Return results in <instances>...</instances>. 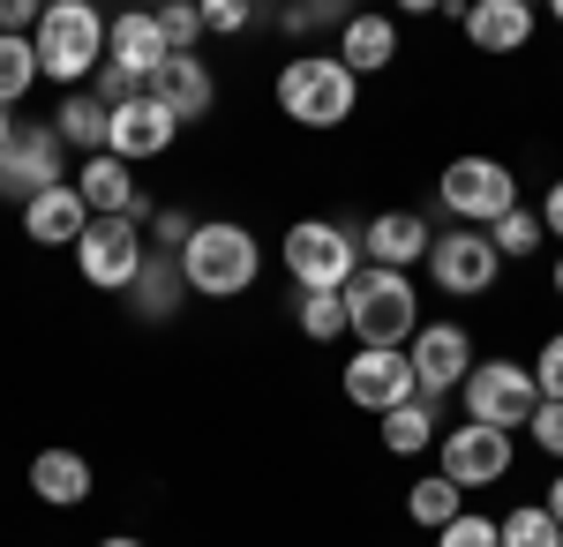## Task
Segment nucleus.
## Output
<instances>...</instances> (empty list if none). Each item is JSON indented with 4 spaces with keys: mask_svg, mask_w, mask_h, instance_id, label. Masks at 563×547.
I'll list each match as a JSON object with an SVG mask.
<instances>
[{
    "mask_svg": "<svg viewBox=\"0 0 563 547\" xmlns=\"http://www.w3.org/2000/svg\"><path fill=\"white\" fill-rule=\"evenodd\" d=\"M346 331L376 353H406L413 331H421V293L406 270H384V263H361L346 286Z\"/></svg>",
    "mask_w": 563,
    "mask_h": 547,
    "instance_id": "f257e3e1",
    "label": "nucleus"
},
{
    "mask_svg": "<svg viewBox=\"0 0 563 547\" xmlns=\"http://www.w3.org/2000/svg\"><path fill=\"white\" fill-rule=\"evenodd\" d=\"M106 31H113V15H98L90 0H53L38 23V76L60 90H84L98 68H106Z\"/></svg>",
    "mask_w": 563,
    "mask_h": 547,
    "instance_id": "f03ea898",
    "label": "nucleus"
},
{
    "mask_svg": "<svg viewBox=\"0 0 563 547\" xmlns=\"http://www.w3.org/2000/svg\"><path fill=\"white\" fill-rule=\"evenodd\" d=\"M278 113L294 127H346L353 105H361V76H346L339 53H294L278 68Z\"/></svg>",
    "mask_w": 563,
    "mask_h": 547,
    "instance_id": "7ed1b4c3",
    "label": "nucleus"
},
{
    "mask_svg": "<svg viewBox=\"0 0 563 547\" xmlns=\"http://www.w3.org/2000/svg\"><path fill=\"white\" fill-rule=\"evenodd\" d=\"M256 270H263L256 233L233 225V217H203L196 241L180 248V278H188V293H203V300H241L256 286Z\"/></svg>",
    "mask_w": 563,
    "mask_h": 547,
    "instance_id": "20e7f679",
    "label": "nucleus"
},
{
    "mask_svg": "<svg viewBox=\"0 0 563 547\" xmlns=\"http://www.w3.org/2000/svg\"><path fill=\"white\" fill-rule=\"evenodd\" d=\"M278 255H286V278L301 293H346L353 270H361V233L339 217H294Z\"/></svg>",
    "mask_w": 563,
    "mask_h": 547,
    "instance_id": "39448f33",
    "label": "nucleus"
},
{
    "mask_svg": "<svg viewBox=\"0 0 563 547\" xmlns=\"http://www.w3.org/2000/svg\"><path fill=\"white\" fill-rule=\"evenodd\" d=\"M466 421L481 427H526L533 413H541V382H533V368H519V360H474V376H466Z\"/></svg>",
    "mask_w": 563,
    "mask_h": 547,
    "instance_id": "423d86ee",
    "label": "nucleus"
},
{
    "mask_svg": "<svg viewBox=\"0 0 563 547\" xmlns=\"http://www.w3.org/2000/svg\"><path fill=\"white\" fill-rule=\"evenodd\" d=\"M435 196H443L451 217H466V225H481V233H488L504 211H519V180H511L504 158H451L443 180H435Z\"/></svg>",
    "mask_w": 563,
    "mask_h": 547,
    "instance_id": "0eeeda50",
    "label": "nucleus"
},
{
    "mask_svg": "<svg viewBox=\"0 0 563 547\" xmlns=\"http://www.w3.org/2000/svg\"><path fill=\"white\" fill-rule=\"evenodd\" d=\"M143 263H151V248H143L135 217H90V233L76 241V270L98 293H129L135 278H143Z\"/></svg>",
    "mask_w": 563,
    "mask_h": 547,
    "instance_id": "6e6552de",
    "label": "nucleus"
},
{
    "mask_svg": "<svg viewBox=\"0 0 563 547\" xmlns=\"http://www.w3.org/2000/svg\"><path fill=\"white\" fill-rule=\"evenodd\" d=\"M496 270H504V255L496 241L481 233V225H451V233H435L429 241V286L451 300H481L496 286Z\"/></svg>",
    "mask_w": 563,
    "mask_h": 547,
    "instance_id": "1a4fd4ad",
    "label": "nucleus"
},
{
    "mask_svg": "<svg viewBox=\"0 0 563 547\" xmlns=\"http://www.w3.org/2000/svg\"><path fill=\"white\" fill-rule=\"evenodd\" d=\"M406 360H413L421 398L443 405L451 390H466V376H474V331H466V323H421L413 345H406Z\"/></svg>",
    "mask_w": 563,
    "mask_h": 547,
    "instance_id": "9d476101",
    "label": "nucleus"
},
{
    "mask_svg": "<svg viewBox=\"0 0 563 547\" xmlns=\"http://www.w3.org/2000/svg\"><path fill=\"white\" fill-rule=\"evenodd\" d=\"M68 180V143L45 127H15V143L0 150V196H15V203H31L45 188H60Z\"/></svg>",
    "mask_w": 563,
    "mask_h": 547,
    "instance_id": "9b49d317",
    "label": "nucleus"
},
{
    "mask_svg": "<svg viewBox=\"0 0 563 547\" xmlns=\"http://www.w3.org/2000/svg\"><path fill=\"white\" fill-rule=\"evenodd\" d=\"M339 382H346L353 405H361V413H376V421L421 398V382H413V360H406V353H376V345H361V353L346 360V376H339Z\"/></svg>",
    "mask_w": 563,
    "mask_h": 547,
    "instance_id": "f8f14e48",
    "label": "nucleus"
},
{
    "mask_svg": "<svg viewBox=\"0 0 563 547\" xmlns=\"http://www.w3.org/2000/svg\"><path fill=\"white\" fill-rule=\"evenodd\" d=\"M504 472H511V435H504V427L459 421L443 435V480H451V488H496Z\"/></svg>",
    "mask_w": 563,
    "mask_h": 547,
    "instance_id": "ddd939ff",
    "label": "nucleus"
},
{
    "mask_svg": "<svg viewBox=\"0 0 563 547\" xmlns=\"http://www.w3.org/2000/svg\"><path fill=\"white\" fill-rule=\"evenodd\" d=\"M180 121L143 90V98H129V105H113V127H106V158H121V166H143V158H166L174 150Z\"/></svg>",
    "mask_w": 563,
    "mask_h": 547,
    "instance_id": "4468645a",
    "label": "nucleus"
},
{
    "mask_svg": "<svg viewBox=\"0 0 563 547\" xmlns=\"http://www.w3.org/2000/svg\"><path fill=\"white\" fill-rule=\"evenodd\" d=\"M106 60L129 68L135 83H151V76L174 60V45H166V31H158L151 8H129V15H113V31H106Z\"/></svg>",
    "mask_w": 563,
    "mask_h": 547,
    "instance_id": "2eb2a0df",
    "label": "nucleus"
},
{
    "mask_svg": "<svg viewBox=\"0 0 563 547\" xmlns=\"http://www.w3.org/2000/svg\"><path fill=\"white\" fill-rule=\"evenodd\" d=\"M76 196L90 203V217H151V196L135 188V166H121V158H84V172H76Z\"/></svg>",
    "mask_w": 563,
    "mask_h": 547,
    "instance_id": "dca6fc26",
    "label": "nucleus"
},
{
    "mask_svg": "<svg viewBox=\"0 0 563 547\" xmlns=\"http://www.w3.org/2000/svg\"><path fill=\"white\" fill-rule=\"evenodd\" d=\"M23 233L38 241V248H76L90 233V203L76 196V180H60V188H45L23 203Z\"/></svg>",
    "mask_w": 563,
    "mask_h": 547,
    "instance_id": "f3484780",
    "label": "nucleus"
},
{
    "mask_svg": "<svg viewBox=\"0 0 563 547\" xmlns=\"http://www.w3.org/2000/svg\"><path fill=\"white\" fill-rule=\"evenodd\" d=\"M151 98H158V105H166V113L188 127V121H203V113H211L218 76L203 68V53H174V60H166V68L151 76Z\"/></svg>",
    "mask_w": 563,
    "mask_h": 547,
    "instance_id": "a211bd4d",
    "label": "nucleus"
},
{
    "mask_svg": "<svg viewBox=\"0 0 563 547\" xmlns=\"http://www.w3.org/2000/svg\"><path fill=\"white\" fill-rule=\"evenodd\" d=\"M429 217H413V211H384V217H368L361 225V255L368 263H384V270H413V263H429Z\"/></svg>",
    "mask_w": 563,
    "mask_h": 547,
    "instance_id": "6ab92c4d",
    "label": "nucleus"
},
{
    "mask_svg": "<svg viewBox=\"0 0 563 547\" xmlns=\"http://www.w3.org/2000/svg\"><path fill=\"white\" fill-rule=\"evenodd\" d=\"M331 53L346 60V76H384L390 60H398V23H390V15H376V8H353Z\"/></svg>",
    "mask_w": 563,
    "mask_h": 547,
    "instance_id": "aec40b11",
    "label": "nucleus"
},
{
    "mask_svg": "<svg viewBox=\"0 0 563 547\" xmlns=\"http://www.w3.org/2000/svg\"><path fill=\"white\" fill-rule=\"evenodd\" d=\"M90 488H98V472H90L84 450H38V458H31V495H38L45 510H84Z\"/></svg>",
    "mask_w": 563,
    "mask_h": 547,
    "instance_id": "412c9836",
    "label": "nucleus"
},
{
    "mask_svg": "<svg viewBox=\"0 0 563 547\" xmlns=\"http://www.w3.org/2000/svg\"><path fill=\"white\" fill-rule=\"evenodd\" d=\"M459 23H466V45L474 53H519L533 38V8L526 0H474Z\"/></svg>",
    "mask_w": 563,
    "mask_h": 547,
    "instance_id": "4be33fe9",
    "label": "nucleus"
},
{
    "mask_svg": "<svg viewBox=\"0 0 563 547\" xmlns=\"http://www.w3.org/2000/svg\"><path fill=\"white\" fill-rule=\"evenodd\" d=\"M180 300H188V278H180V255H158L151 248V263H143V278L129 286V308L143 315V323H166Z\"/></svg>",
    "mask_w": 563,
    "mask_h": 547,
    "instance_id": "5701e85b",
    "label": "nucleus"
},
{
    "mask_svg": "<svg viewBox=\"0 0 563 547\" xmlns=\"http://www.w3.org/2000/svg\"><path fill=\"white\" fill-rule=\"evenodd\" d=\"M106 127H113V113H106L90 90H68V98L53 105V135H60L68 150H84V158H98V150H106Z\"/></svg>",
    "mask_w": 563,
    "mask_h": 547,
    "instance_id": "b1692460",
    "label": "nucleus"
},
{
    "mask_svg": "<svg viewBox=\"0 0 563 547\" xmlns=\"http://www.w3.org/2000/svg\"><path fill=\"white\" fill-rule=\"evenodd\" d=\"M406 517H413V525H429V533H443L451 517H466V488H451L443 472H429V480H413V488H406Z\"/></svg>",
    "mask_w": 563,
    "mask_h": 547,
    "instance_id": "393cba45",
    "label": "nucleus"
},
{
    "mask_svg": "<svg viewBox=\"0 0 563 547\" xmlns=\"http://www.w3.org/2000/svg\"><path fill=\"white\" fill-rule=\"evenodd\" d=\"M429 443H435V405H429V398H413V405L384 413V450H390V458H421Z\"/></svg>",
    "mask_w": 563,
    "mask_h": 547,
    "instance_id": "a878e982",
    "label": "nucleus"
},
{
    "mask_svg": "<svg viewBox=\"0 0 563 547\" xmlns=\"http://www.w3.org/2000/svg\"><path fill=\"white\" fill-rule=\"evenodd\" d=\"M45 76H38V45L31 38H0V105L15 113V98H31Z\"/></svg>",
    "mask_w": 563,
    "mask_h": 547,
    "instance_id": "bb28decb",
    "label": "nucleus"
},
{
    "mask_svg": "<svg viewBox=\"0 0 563 547\" xmlns=\"http://www.w3.org/2000/svg\"><path fill=\"white\" fill-rule=\"evenodd\" d=\"M294 323H301V337H316V345L353 337L346 331V293H294Z\"/></svg>",
    "mask_w": 563,
    "mask_h": 547,
    "instance_id": "cd10ccee",
    "label": "nucleus"
},
{
    "mask_svg": "<svg viewBox=\"0 0 563 547\" xmlns=\"http://www.w3.org/2000/svg\"><path fill=\"white\" fill-rule=\"evenodd\" d=\"M488 241H496V255L504 263H519V255H541V241H549V225H541V211H504L496 225H488Z\"/></svg>",
    "mask_w": 563,
    "mask_h": 547,
    "instance_id": "c85d7f7f",
    "label": "nucleus"
},
{
    "mask_svg": "<svg viewBox=\"0 0 563 547\" xmlns=\"http://www.w3.org/2000/svg\"><path fill=\"white\" fill-rule=\"evenodd\" d=\"M504 547H563V525L541 503H526V510L504 517Z\"/></svg>",
    "mask_w": 563,
    "mask_h": 547,
    "instance_id": "c756f323",
    "label": "nucleus"
},
{
    "mask_svg": "<svg viewBox=\"0 0 563 547\" xmlns=\"http://www.w3.org/2000/svg\"><path fill=\"white\" fill-rule=\"evenodd\" d=\"M151 15H158V31H166L174 53H196V45H203V8H196V0H158Z\"/></svg>",
    "mask_w": 563,
    "mask_h": 547,
    "instance_id": "7c9ffc66",
    "label": "nucleus"
},
{
    "mask_svg": "<svg viewBox=\"0 0 563 547\" xmlns=\"http://www.w3.org/2000/svg\"><path fill=\"white\" fill-rule=\"evenodd\" d=\"M435 547H504V525H496V517H474V510H466V517H451V525L435 533Z\"/></svg>",
    "mask_w": 563,
    "mask_h": 547,
    "instance_id": "2f4dec72",
    "label": "nucleus"
},
{
    "mask_svg": "<svg viewBox=\"0 0 563 547\" xmlns=\"http://www.w3.org/2000/svg\"><path fill=\"white\" fill-rule=\"evenodd\" d=\"M346 15H353V8H339V0H301V8H286L278 23L308 38V31H346Z\"/></svg>",
    "mask_w": 563,
    "mask_h": 547,
    "instance_id": "473e14b6",
    "label": "nucleus"
},
{
    "mask_svg": "<svg viewBox=\"0 0 563 547\" xmlns=\"http://www.w3.org/2000/svg\"><path fill=\"white\" fill-rule=\"evenodd\" d=\"M526 435H533V450L556 458V472H563V398H541V413L526 421Z\"/></svg>",
    "mask_w": 563,
    "mask_h": 547,
    "instance_id": "72a5a7b5",
    "label": "nucleus"
},
{
    "mask_svg": "<svg viewBox=\"0 0 563 547\" xmlns=\"http://www.w3.org/2000/svg\"><path fill=\"white\" fill-rule=\"evenodd\" d=\"M196 225H203V217H188V211H151V241H158V255H180L188 241H196Z\"/></svg>",
    "mask_w": 563,
    "mask_h": 547,
    "instance_id": "f704fd0d",
    "label": "nucleus"
},
{
    "mask_svg": "<svg viewBox=\"0 0 563 547\" xmlns=\"http://www.w3.org/2000/svg\"><path fill=\"white\" fill-rule=\"evenodd\" d=\"M249 23H256L249 0H203V31H218V38H233V31H249Z\"/></svg>",
    "mask_w": 563,
    "mask_h": 547,
    "instance_id": "c9c22d12",
    "label": "nucleus"
},
{
    "mask_svg": "<svg viewBox=\"0 0 563 547\" xmlns=\"http://www.w3.org/2000/svg\"><path fill=\"white\" fill-rule=\"evenodd\" d=\"M533 382H541V398H563V331L541 337V353H533Z\"/></svg>",
    "mask_w": 563,
    "mask_h": 547,
    "instance_id": "e433bc0d",
    "label": "nucleus"
},
{
    "mask_svg": "<svg viewBox=\"0 0 563 547\" xmlns=\"http://www.w3.org/2000/svg\"><path fill=\"white\" fill-rule=\"evenodd\" d=\"M45 8L38 0H0V38H38Z\"/></svg>",
    "mask_w": 563,
    "mask_h": 547,
    "instance_id": "4c0bfd02",
    "label": "nucleus"
},
{
    "mask_svg": "<svg viewBox=\"0 0 563 547\" xmlns=\"http://www.w3.org/2000/svg\"><path fill=\"white\" fill-rule=\"evenodd\" d=\"M541 225H549V241H563V180L541 196Z\"/></svg>",
    "mask_w": 563,
    "mask_h": 547,
    "instance_id": "58836bf2",
    "label": "nucleus"
},
{
    "mask_svg": "<svg viewBox=\"0 0 563 547\" xmlns=\"http://www.w3.org/2000/svg\"><path fill=\"white\" fill-rule=\"evenodd\" d=\"M541 510H549V517H556V525H563V472H556V480H549V495H541Z\"/></svg>",
    "mask_w": 563,
    "mask_h": 547,
    "instance_id": "ea45409f",
    "label": "nucleus"
},
{
    "mask_svg": "<svg viewBox=\"0 0 563 547\" xmlns=\"http://www.w3.org/2000/svg\"><path fill=\"white\" fill-rule=\"evenodd\" d=\"M8 143H15V113L0 105V150H8Z\"/></svg>",
    "mask_w": 563,
    "mask_h": 547,
    "instance_id": "a19ab883",
    "label": "nucleus"
},
{
    "mask_svg": "<svg viewBox=\"0 0 563 547\" xmlns=\"http://www.w3.org/2000/svg\"><path fill=\"white\" fill-rule=\"evenodd\" d=\"M98 547H143V540H135V533H106Z\"/></svg>",
    "mask_w": 563,
    "mask_h": 547,
    "instance_id": "79ce46f5",
    "label": "nucleus"
},
{
    "mask_svg": "<svg viewBox=\"0 0 563 547\" xmlns=\"http://www.w3.org/2000/svg\"><path fill=\"white\" fill-rule=\"evenodd\" d=\"M549 286H556V293H563V255H556V270H549Z\"/></svg>",
    "mask_w": 563,
    "mask_h": 547,
    "instance_id": "37998d69",
    "label": "nucleus"
},
{
    "mask_svg": "<svg viewBox=\"0 0 563 547\" xmlns=\"http://www.w3.org/2000/svg\"><path fill=\"white\" fill-rule=\"evenodd\" d=\"M556 23H563V0H556Z\"/></svg>",
    "mask_w": 563,
    "mask_h": 547,
    "instance_id": "c03bdc74",
    "label": "nucleus"
}]
</instances>
